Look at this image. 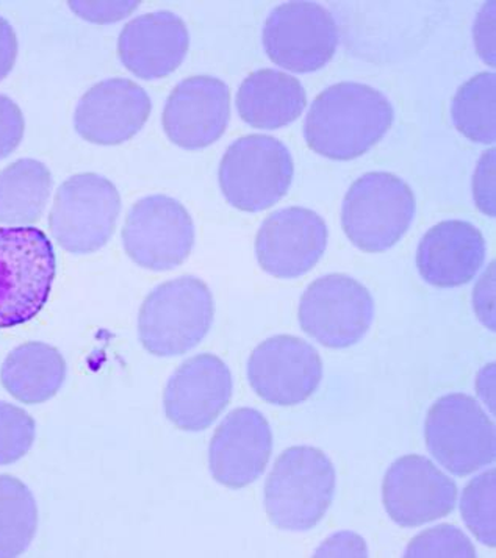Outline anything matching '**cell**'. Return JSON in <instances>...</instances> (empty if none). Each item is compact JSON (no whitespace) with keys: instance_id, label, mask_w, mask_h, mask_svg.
<instances>
[{"instance_id":"21","label":"cell","mask_w":496,"mask_h":558,"mask_svg":"<svg viewBox=\"0 0 496 558\" xmlns=\"http://www.w3.org/2000/svg\"><path fill=\"white\" fill-rule=\"evenodd\" d=\"M307 106L304 86L283 71L261 70L244 78L237 110L251 128L276 131L297 121Z\"/></svg>"},{"instance_id":"14","label":"cell","mask_w":496,"mask_h":558,"mask_svg":"<svg viewBox=\"0 0 496 558\" xmlns=\"http://www.w3.org/2000/svg\"><path fill=\"white\" fill-rule=\"evenodd\" d=\"M329 240L325 219L304 207H287L265 219L257 238L258 265L276 279H298L322 260Z\"/></svg>"},{"instance_id":"16","label":"cell","mask_w":496,"mask_h":558,"mask_svg":"<svg viewBox=\"0 0 496 558\" xmlns=\"http://www.w3.org/2000/svg\"><path fill=\"white\" fill-rule=\"evenodd\" d=\"M271 452L273 432L267 417L243 407L230 412L215 430L208 466L218 484L240 489L264 474Z\"/></svg>"},{"instance_id":"9","label":"cell","mask_w":496,"mask_h":558,"mask_svg":"<svg viewBox=\"0 0 496 558\" xmlns=\"http://www.w3.org/2000/svg\"><path fill=\"white\" fill-rule=\"evenodd\" d=\"M301 329L330 349L354 345L365 337L375 318V299L347 274L314 280L300 302Z\"/></svg>"},{"instance_id":"27","label":"cell","mask_w":496,"mask_h":558,"mask_svg":"<svg viewBox=\"0 0 496 558\" xmlns=\"http://www.w3.org/2000/svg\"><path fill=\"white\" fill-rule=\"evenodd\" d=\"M34 441V417L20 407L0 401V466L23 459Z\"/></svg>"},{"instance_id":"17","label":"cell","mask_w":496,"mask_h":558,"mask_svg":"<svg viewBox=\"0 0 496 558\" xmlns=\"http://www.w3.org/2000/svg\"><path fill=\"white\" fill-rule=\"evenodd\" d=\"M153 104L145 89L128 78H107L78 100L74 128L85 142L117 146L145 128Z\"/></svg>"},{"instance_id":"36","label":"cell","mask_w":496,"mask_h":558,"mask_svg":"<svg viewBox=\"0 0 496 558\" xmlns=\"http://www.w3.org/2000/svg\"><path fill=\"white\" fill-rule=\"evenodd\" d=\"M476 390L484 404L491 407L492 415H495V363L485 365L477 373Z\"/></svg>"},{"instance_id":"25","label":"cell","mask_w":496,"mask_h":558,"mask_svg":"<svg viewBox=\"0 0 496 558\" xmlns=\"http://www.w3.org/2000/svg\"><path fill=\"white\" fill-rule=\"evenodd\" d=\"M456 129L473 143L494 144L496 138V75L481 72L465 82L451 104Z\"/></svg>"},{"instance_id":"26","label":"cell","mask_w":496,"mask_h":558,"mask_svg":"<svg viewBox=\"0 0 496 558\" xmlns=\"http://www.w3.org/2000/svg\"><path fill=\"white\" fill-rule=\"evenodd\" d=\"M496 471L472 478L463 488L460 513L467 527L484 546H496Z\"/></svg>"},{"instance_id":"7","label":"cell","mask_w":496,"mask_h":558,"mask_svg":"<svg viewBox=\"0 0 496 558\" xmlns=\"http://www.w3.org/2000/svg\"><path fill=\"white\" fill-rule=\"evenodd\" d=\"M427 451L449 473L465 477L495 462L496 428L476 399L462 392L444 396L424 423Z\"/></svg>"},{"instance_id":"22","label":"cell","mask_w":496,"mask_h":558,"mask_svg":"<svg viewBox=\"0 0 496 558\" xmlns=\"http://www.w3.org/2000/svg\"><path fill=\"white\" fill-rule=\"evenodd\" d=\"M66 379V362L59 349L39 341L13 349L0 369L3 388L23 404L52 399Z\"/></svg>"},{"instance_id":"3","label":"cell","mask_w":496,"mask_h":558,"mask_svg":"<svg viewBox=\"0 0 496 558\" xmlns=\"http://www.w3.org/2000/svg\"><path fill=\"white\" fill-rule=\"evenodd\" d=\"M57 260L37 227H0V329L32 322L45 308Z\"/></svg>"},{"instance_id":"10","label":"cell","mask_w":496,"mask_h":558,"mask_svg":"<svg viewBox=\"0 0 496 558\" xmlns=\"http://www.w3.org/2000/svg\"><path fill=\"white\" fill-rule=\"evenodd\" d=\"M122 244L129 258L142 268L171 271L192 254V216L179 201L165 194L143 197L125 218Z\"/></svg>"},{"instance_id":"20","label":"cell","mask_w":496,"mask_h":558,"mask_svg":"<svg viewBox=\"0 0 496 558\" xmlns=\"http://www.w3.org/2000/svg\"><path fill=\"white\" fill-rule=\"evenodd\" d=\"M485 252V240L477 227L449 219L424 233L416 251V266L430 286L462 287L483 268Z\"/></svg>"},{"instance_id":"31","label":"cell","mask_w":496,"mask_h":558,"mask_svg":"<svg viewBox=\"0 0 496 558\" xmlns=\"http://www.w3.org/2000/svg\"><path fill=\"white\" fill-rule=\"evenodd\" d=\"M473 305L477 319L491 332H495V262L485 269L480 282L474 287Z\"/></svg>"},{"instance_id":"24","label":"cell","mask_w":496,"mask_h":558,"mask_svg":"<svg viewBox=\"0 0 496 558\" xmlns=\"http://www.w3.org/2000/svg\"><path fill=\"white\" fill-rule=\"evenodd\" d=\"M38 529L37 500L20 478L0 475V558L20 557Z\"/></svg>"},{"instance_id":"13","label":"cell","mask_w":496,"mask_h":558,"mask_svg":"<svg viewBox=\"0 0 496 558\" xmlns=\"http://www.w3.org/2000/svg\"><path fill=\"white\" fill-rule=\"evenodd\" d=\"M383 504L395 524L420 527L456 509L458 487L426 457L404 456L388 468Z\"/></svg>"},{"instance_id":"32","label":"cell","mask_w":496,"mask_h":558,"mask_svg":"<svg viewBox=\"0 0 496 558\" xmlns=\"http://www.w3.org/2000/svg\"><path fill=\"white\" fill-rule=\"evenodd\" d=\"M314 557H368L365 539L354 532H337L323 542L315 550Z\"/></svg>"},{"instance_id":"12","label":"cell","mask_w":496,"mask_h":558,"mask_svg":"<svg viewBox=\"0 0 496 558\" xmlns=\"http://www.w3.org/2000/svg\"><path fill=\"white\" fill-rule=\"evenodd\" d=\"M323 379V360L314 345L278 335L257 345L247 360V380L258 398L271 405L307 401Z\"/></svg>"},{"instance_id":"33","label":"cell","mask_w":496,"mask_h":558,"mask_svg":"<svg viewBox=\"0 0 496 558\" xmlns=\"http://www.w3.org/2000/svg\"><path fill=\"white\" fill-rule=\"evenodd\" d=\"M70 5L86 21L113 23V21L122 20L125 14L134 12L138 2H70Z\"/></svg>"},{"instance_id":"30","label":"cell","mask_w":496,"mask_h":558,"mask_svg":"<svg viewBox=\"0 0 496 558\" xmlns=\"http://www.w3.org/2000/svg\"><path fill=\"white\" fill-rule=\"evenodd\" d=\"M25 122L23 111L10 97L0 95V160L23 142Z\"/></svg>"},{"instance_id":"1","label":"cell","mask_w":496,"mask_h":558,"mask_svg":"<svg viewBox=\"0 0 496 558\" xmlns=\"http://www.w3.org/2000/svg\"><path fill=\"white\" fill-rule=\"evenodd\" d=\"M394 118V107L383 93L358 82H341L312 104L305 117V142L330 160H352L386 136Z\"/></svg>"},{"instance_id":"18","label":"cell","mask_w":496,"mask_h":558,"mask_svg":"<svg viewBox=\"0 0 496 558\" xmlns=\"http://www.w3.org/2000/svg\"><path fill=\"white\" fill-rule=\"evenodd\" d=\"M230 119V92L225 82L196 75L176 85L165 106V133L183 149H204L217 143Z\"/></svg>"},{"instance_id":"23","label":"cell","mask_w":496,"mask_h":558,"mask_svg":"<svg viewBox=\"0 0 496 558\" xmlns=\"http://www.w3.org/2000/svg\"><path fill=\"white\" fill-rule=\"evenodd\" d=\"M52 190L49 168L34 158H21L0 172V222L14 227L35 225Z\"/></svg>"},{"instance_id":"19","label":"cell","mask_w":496,"mask_h":558,"mask_svg":"<svg viewBox=\"0 0 496 558\" xmlns=\"http://www.w3.org/2000/svg\"><path fill=\"white\" fill-rule=\"evenodd\" d=\"M190 35L182 17L171 12L146 13L122 28L118 53L122 64L143 81L172 74L185 60Z\"/></svg>"},{"instance_id":"15","label":"cell","mask_w":496,"mask_h":558,"mask_svg":"<svg viewBox=\"0 0 496 558\" xmlns=\"http://www.w3.org/2000/svg\"><path fill=\"white\" fill-rule=\"evenodd\" d=\"M232 398V374L214 354L194 355L172 374L165 388L168 420L185 432L206 430Z\"/></svg>"},{"instance_id":"8","label":"cell","mask_w":496,"mask_h":558,"mask_svg":"<svg viewBox=\"0 0 496 558\" xmlns=\"http://www.w3.org/2000/svg\"><path fill=\"white\" fill-rule=\"evenodd\" d=\"M120 211L121 196L109 179L75 174L57 191L49 229L64 251L92 254L109 243Z\"/></svg>"},{"instance_id":"35","label":"cell","mask_w":496,"mask_h":558,"mask_svg":"<svg viewBox=\"0 0 496 558\" xmlns=\"http://www.w3.org/2000/svg\"><path fill=\"white\" fill-rule=\"evenodd\" d=\"M17 59V38L12 24L0 16V82L12 72Z\"/></svg>"},{"instance_id":"5","label":"cell","mask_w":496,"mask_h":558,"mask_svg":"<svg viewBox=\"0 0 496 558\" xmlns=\"http://www.w3.org/2000/svg\"><path fill=\"white\" fill-rule=\"evenodd\" d=\"M415 211V194L404 180L390 172H368L348 190L341 226L355 247L377 254L400 243Z\"/></svg>"},{"instance_id":"4","label":"cell","mask_w":496,"mask_h":558,"mask_svg":"<svg viewBox=\"0 0 496 558\" xmlns=\"http://www.w3.org/2000/svg\"><path fill=\"white\" fill-rule=\"evenodd\" d=\"M214 316V296L206 282L179 277L147 294L138 315L140 341L156 356L186 354L206 338Z\"/></svg>"},{"instance_id":"6","label":"cell","mask_w":496,"mask_h":558,"mask_svg":"<svg viewBox=\"0 0 496 558\" xmlns=\"http://www.w3.org/2000/svg\"><path fill=\"white\" fill-rule=\"evenodd\" d=\"M293 174V158L286 144L268 135H247L230 144L218 179L232 207L257 214L289 193Z\"/></svg>"},{"instance_id":"28","label":"cell","mask_w":496,"mask_h":558,"mask_svg":"<svg viewBox=\"0 0 496 558\" xmlns=\"http://www.w3.org/2000/svg\"><path fill=\"white\" fill-rule=\"evenodd\" d=\"M408 558H436V557H476V549L469 536L459 527L451 524H440L427 529L409 543L406 549Z\"/></svg>"},{"instance_id":"2","label":"cell","mask_w":496,"mask_h":558,"mask_svg":"<svg viewBox=\"0 0 496 558\" xmlns=\"http://www.w3.org/2000/svg\"><path fill=\"white\" fill-rule=\"evenodd\" d=\"M336 468L322 449H286L265 485V510L273 525L287 532L314 529L332 506Z\"/></svg>"},{"instance_id":"34","label":"cell","mask_w":496,"mask_h":558,"mask_svg":"<svg viewBox=\"0 0 496 558\" xmlns=\"http://www.w3.org/2000/svg\"><path fill=\"white\" fill-rule=\"evenodd\" d=\"M476 50L485 63L495 66V2L485 3L474 24Z\"/></svg>"},{"instance_id":"29","label":"cell","mask_w":496,"mask_h":558,"mask_svg":"<svg viewBox=\"0 0 496 558\" xmlns=\"http://www.w3.org/2000/svg\"><path fill=\"white\" fill-rule=\"evenodd\" d=\"M495 147L485 150L477 163L476 171H474L473 179V194L476 201L477 208L484 215L495 218L496 203H495Z\"/></svg>"},{"instance_id":"11","label":"cell","mask_w":496,"mask_h":558,"mask_svg":"<svg viewBox=\"0 0 496 558\" xmlns=\"http://www.w3.org/2000/svg\"><path fill=\"white\" fill-rule=\"evenodd\" d=\"M262 39L273 63L305 74L322 70L336 56L339 27L325 7L289 2L269 13Z\"/></svg>"}]
</instances>
